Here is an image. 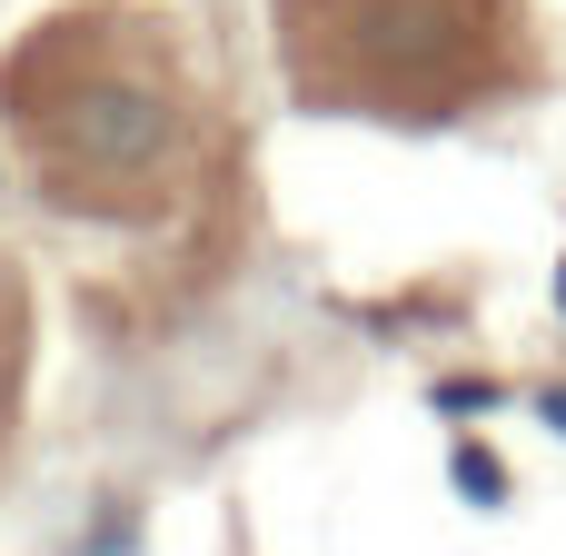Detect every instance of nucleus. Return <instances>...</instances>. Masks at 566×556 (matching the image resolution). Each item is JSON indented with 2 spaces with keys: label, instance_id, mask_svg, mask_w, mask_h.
Instances as JSON below:
<instances>
[{
  "label": "nucleus",
  "instance_id": "nucleus-1",
  "mask_svg": "<svg viewBox=\"0 0 566 556\" xmlns=\"http://www.w3.org/2000/svg\"><path fill=\"white\" fill-rule=\"evenodd\" d=\"M10 119L50 179L60 209H90V219H149L179 199V169H189V90L169 60L129 50V40H99L80 20H60L20 70H10Z\"/></svg>",
  "mask_w": 566,
  "mask_h": 556
},
{
  "label": "nucleus",
  "instance_id": "nucleus-3",
  "mask_svg": "<svg viewBox=\"0 0 566 556\" xmlns=\"http://www.w3.org/2000/svg\"><path fill=\"white\" fill-rule=\"evenodd\" d=\"M20 338H30L20 279H10V259H0V438H10V398H20Z\"/></svg>",
  "mask_w": 566,
  "mask_h": 556
},
{
  "label": "nucleus",
  "instance_id": "nucleus-2",
  "mask_svg": "<svg viewBox=\"0 0 566 556\" xmlns=\"http://www.w3.org/2000/svg\"><path fill=\"white\" fill-rule=\"evenodd\" d=\"M289 60L318 99L448 119L517 70V0H289Z\"/></svg>",
  "mask_w": 566,
  "mask_h": 556
}]
</instances>
